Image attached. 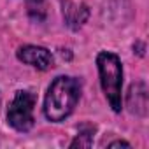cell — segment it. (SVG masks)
Instances as JSON below:
<instances>
[{
	"mask_svg": "<svg viewBox=\"0 0 149 149\" xmlns=\"http://www.w3.org/2000/svg\"><path fill=\"white\" fill-rule=\"evenodd\" d=\"M126 107L130 114L144 118L147 114V86L144 81L133 83L126 93Z\"/></svg>",
	"mask_w": 149,
	"mask_h": 149,
	"instance_id": "6",
	"label": "cell"
},
{
	"mask_svg": "<svg viewBox=\"0 0 149 149\" xmlns=\"http://www.w3.org/2000/svg\"><path fill=\"white\" fill-rule=\"evenodd\" d=\"M16 56L19 61H23L33 68H39V70H47L54 65V58H53L51 51L42 46H33V44L21 46L16 51Z\"/></svg>",
	"mask_w": 149,
	"mask_h": 149,
	"instance_id": "4",
	"label": "cell"
},
{
	"mask_svg": "<svg viewBox=\"0 0 149 149\" xmlns=\"http://www.w3.org/2000/svg\"><path fill=\"white\" fill-rule=\"evenodd\" d=\"M81 98V81L70 76H58L47 88L44 98V116L51 123L65 121Z\"/></svg>",
	"mask_w": 149,
	"mask_h": 149,
	"instance_id": "1",
	"label": "cell"
},
{
	"mask_svg": "<svg viewBox=\"0 0 149 149\" xmlns=\"http://www.w3.org/2000/svg\"><path fill=\"white\" fill-rule=\"evenodd\" d=\"M35 104H37V95L32 90L16 91L7 109V125L21 133L30 132L35 123V118H33Z\"/></svg>",
	"mask_w": 149,
	"mask_h": 149,
	"instance_id": "3",
	"label": "cell"
},
{
	"mask_svg": "<svg viewBox=\"0 0 149 149\" xmlns=\"http://www.w3.org/2000/svg\"><path fill=\"white\" fill-rule=\"evenodd\" d=\"M93 133H95V126L84 125L79 130V133L76 135V139L70 142V147L72 149L74 147H91V144H93Z\"/></svg>",
	"mask_w": 149,
	"mask_h": 149,
	"instance_id": "7",
	"label": "cell"
},
{
	"mask_svg": "<svg viewBox=\"0 0 149 149\" xmlns=\"http://www.w3.org/2000/svg\"><path fill=\"white\" fill-rule=\"evenodd\" d=\"M109 147H130V144L126 142V140H114V142H111V144H107Z\"/></svg>",
	"mask_w": 149,
	"mask_h": 149,
	"instance_id": "9",
	"label": "cell"
},
{
	"mask_svg": "<svg viewBox=\"0 0 149 149\" xmlns=\"http://www.w3.org/2000/svg\"><path fill=\"white\" fill-rule=\"evenodd\" d=\"M26 7H28V16L33 21H44L46 19V14H47L46 0H28Z\"/></svg>",
	"mask_w": 149,
	"mask_h": 149,
	"instance_id": "8",
	"label": "cell"
},
{
	"mask_svg": "<svg viewBox=\"0 0 149 149\" xmlns=\"http://www.w3.org/2000/svg\"><path fill=\"white\" fill-rule=\"evenodd\" d=\"M102 91L114 112L123 109V65L116 53L102 51L97 56Z\"/></svg>",
	"mask_w": 149,
	"mask_h": 149,
	"instance_id": "2",
	"label": "cell"
},
{
	"mask_svg": "<svg viewBox=\"0 0 149 149\" xmlns=\"http://www.w3.org/2000/svg\"><path fill=\"white\" fill-rule=\"evenodd\" d=\"M61 14L65 19V25L70 30H79L84 26V23L90 18V9L83 2H74V0H63L61 2Z\"/></svg>",
	"mask_w": 149,
	"mask_h": 149,
	"instance_id": "5",
	"label": "cell"
}]
</instances>
